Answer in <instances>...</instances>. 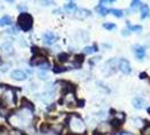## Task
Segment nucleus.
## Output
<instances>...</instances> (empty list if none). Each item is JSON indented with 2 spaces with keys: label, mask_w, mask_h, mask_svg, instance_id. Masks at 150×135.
<instances>
[{
  "label": "nucleus",
  "mask_w": 150,
  "mask_h": 135,
  "mask_svg": "<svg viewBox=\"0 0 150 135\" xmlns=\"http://www.w3.org/2000/svg\"><path fill=\"white\" fill-rule=\"evenodd\" d=\"M32 118H33L32 110L22 107V109L18 112H15L11 116H9V122L17 127H26L30 125Z\"/></svg>",
  "instance_id": "1"
},
{
  "label": "nucleus",
  "mask_w": 150,
  "mask_h": 135,
  "mask_svg": "<svg viewBox=\"0 0 150 135\" xmlns=\"http://www.w3.org/2000/svg\"><path fill=\"white\" fill-rule=\"evenodd\" d=\"M33 22L34 20H33L32 15L26 11L21 13L17 17V25L23 32H30L33 28Z\"/></svg>",
  "instance_id": "2"
},
{
  "label": "nucleus",
  "mask_w": 150,
  "mask_h": 135,
  "mask_svg": "<svg viewBox=\"0 0 150 135\" xmlns=\"http://www.w3.org/2000/svg\"><path fill=\"white\" fill-rule=\"evenodd\" d=\"M70 128L72 129L74 134H77L79 132H85V124L81 120L80 117H78L75 115L74 117H71V122H70Z\"/></svg>",
  "instance_id": "3"
},
{
  "label": "nucleus",
  "mask_w": 150,
  "mask_h": 135,
  "mask_svg": "<svg viewBox=\"0 0 150 135\" xmlns=\"http://www.w3.org/2000/svg\"><path fill=\"white\" fill-rule=\"evenodd\" d=\"M58 35H55L53 32H46L43 34V43L46 45H52L58 41Z\"/></svg>",
  "instance_id": "4"
},
{
  "label": "nucleus",
  "mask_w": 150,
  "mask_h": 135,
  "mask_svg": "<svg viewBox=\"0 0 150 135\" xmlns=\"http://www.w3.org/2000/svg\"><path fill=\"white\" fill-rule=\"evenodd\" d=\"M44 63H46V56L43 55L42 53H36L35 56L30 60V65H36V67H41Z\"/></svg>",
  "instance_id": "5"
},
{
  "label": "nucleus",
  "mask_w": 150,
  "mask_h": 135,
  "mask_svg": "<svg viewBox=\"0 0 150 135\" xmlns=\"http://www.w3.org/2000/svg\"><path fill=\"white\" fill-rule=\"evenodd\" d=\"M119 69L123 75H130L131 73V64L127 59H121L119 62Z\"/></svg>",
  "instance_id": "6"
},
{
  "label": "nucleus",
  "mask_w": 150,
  "mask_h": 135,
  "mask_svg": "<svg viewBox=\"0 0 150 135\" xmlns=\"http://www.w3.org/2000/svg\"><path fill=\"white\" fill-rule=\"evenodd\" d=\"M133 52H134V55L137 56L138 60H143L144 56H146V50H144V47L139 44L133 46Z\"/></svg>",
  "instance_id": "7"
},
{
  "label": "nucleus",
  "mask_w": 150,
  "mask_h": 135,
  "mask_svg": "<svg viewBox=\"0 0 150 135\" xmlns=\"http://www.w3.org/2000/svg\"><path fill=\"white\" fill-rule=\"evenodd\" d=\"M112 125H111V123L108 122H100L99 124H98L97 126V131L99 133H102V134H105V133H108V132H111V129H112Z\"/></svg>",
  "instance_id": "8"
},
{
  "label": "nucleus",
  "mask_w": 150,
  "mask_h": 135,
  "mask_svg": "<svg viewBox=\"0 0 150 135\" xmlns=\"http://www.w3.org/2000/svg\"><path fill=\"white\" fill-rule=\"evenodd\" d=\"M10 77H11V79H14V80H17V81H23V80H25L26 78H27V75L22 71V70H14L11 73H10Z\"/></svg>",
  "instance_id": "9"
},
{
  "label": "nucleus",
  "mask_w": 150,
  "mask_h": 135,
  "mask_svg": "<svg viewBox=\"0 0 150 135\" xmlns=\"http://www.w3.org/2000/svg\"><path fill=\"white\" fill-rule=\"evenodd\" d=\"M132 105H133L135 109H142L143 107L146 106V100L140 97H137L132 100Z\"/></svg>",
  "instance_id": "10"
},
{
  "label": "nucleus",
  "mask_w": 150,
  "mask_h": 135,
  "mask_svg": "<svg viewBox=\"0 0 150 135\" xmlns=\"http://www.w3.org/2000/svg\"><path fill=\"white\" fill-rule=\"evenodd\" d=\"M140 11H141V19H146L150 15V8L147 4H141L140 6Z\"/></svg>",
  "instance_id": "11"
},
{
  "label": "nucleus",
  "mask_w": 150,
  "mask_h": 135,
  "mask_svg": "<svg viewBox=\"0 0 150 135\" xmlns=\"http://www.w3.org/2000/svg\"><path fill=\"white\" fill-rule=\"evenodd\" d=\"M11 17L8 15H5L2 16L1 18H0V27H2V26H9V25H11Z\"/></svg>",
  "instance_id": "12"
},
{
  "label": "nucleus",
  "mask_w": 150,
  "mask_h": 135,
  "mask_svg": "<svg viewBox=\"0 0 150 135\" xmlns=\"http://www.w3.org/2000/svg\"><path fill=\"white\" fill-rule=\"evenodd\" d=\"M96 10H97L98 14H99L100 16H106L108 13H110V9H107V8H106L102 2L98 5L97 7H96Z\"/></svg>",
  "instance_id": "13"
},
{
  "label": "nucleus",
  "mask_w": 150,
  "mask_h": 135,
  "mask_svg": "<svg viewBox=\"0 0 150 135\" xmlns=\"http://www.w3.org/2000/svg\"><path fill=\"white\" fill-rule=\"evenodd\" d=\"M97 51H98V47L96 44L91 45V46H86L83 50V52L85 54H94V53H96Z\"/></svg>",
  "instance_id": "14"
},
{
  "label": "nucleus",
  "mask_w": 150,
  "mask_h": 135,
  "mask_svg": "<svg viewBox=\"0 0 150 135\" xmlns=\"http://www.w3.org/2000/svg\"><path fill=\"white\" fill-rule=\"evenodd\" d=\"M127 26H128L129 32H135V33H140L142 30V27L140 25H131L130 22H127Z\"/></svg>",
  "instance_id": "15"
},
{
  "label": "nucleus",
  "mask_w": 150,
  "mask_h": 135,
  "mask_svg": "<svg viewBox=\"0 0 150 135\" xmlns=\"http://www.w3.org/2000/svg\"><path fill=\"white\" fill-rule=\"evenodd\" d=\"M83 62V55H80V54L76 55L75 60H74V65H75L76 68H80V67H81Z\"/></svg>",
  "instance_id": "16"
},
{
  "label": "nucleus",
  "mask_w": 150,
  "mask_h": 135,
  "mask_svg": "<svg viewBox=\"0 0 150 135\" xmlns=\"http://www.w3.org/2000/svg\"><path fill=\"white\" fill-rule=\"evenodd\" d=\"M63 9L67 11V13H69V14H71V13H74L76 9H77V7H76V5L74 4V2H70V4H68V5H66L64 7H63Z\"/></svg>",
  "instance_id": "17"
},
{
  "label": "nucleus",
  "mask_w": 150,
  "mask_h": 135,
  "mask_svg": "<svg viewBox=\"0 0 150 135\" xmlns=\"http://www.w3.org/2000/svg\"><path fill=\"white\" fill-rule=\"evenodd\" d=\"M110 13H112L113 15L115 16V17H117V18H121L124 15L123 10H121V9H110Z\"/></svg>",
  "instance_id": "18"
},
{
  "label": "nucleus",
  "mask_w": 150,
  "mask_h": 135,
  "mask_svg": "<svg viewBox=\"0 0 150 135\" xmlns=\"http://www.w3.org/2000/svg\"><path fill=\"white\" fill-rule=\"evenodd\" d=\"M69 54H67V53H60L59 55H58V59H59V61L60 62H62V63H64V62H67L68 60H69Z\"/></svg>",
  "instance_id": "19"
},
{
  "label": "nucleus",
  "mask_w": 150,
  "mask_h": 135,
  "mask_svg": "<svg viewBox=\"0 0 150 135\" xmlns=\"http://www.w3.org/2000/svg\"><path fill=\"white\" fill-rule=\"evenodd\" d=\"M68 70V68H63V67H53V72L54 73H62V72H66Z\"/></svg>",
  "instance_id": "20"
},
{
  "label": "nucleus",
  "mask_w": 150,
  "mask_h": 135,
  "mask_svg": "<svg viewBox=\"0 0 150 135\" xmlns=\"http://www.w3.org/2000/svg\"><path fill=\"white\" fill-rule=\"evenodd\" d=\"M103 27L107 30H113L116 28V25L115 24H113V22H105L104 25H103Z\"/></svg>",
  "instance_id": "21"
},
{
  "label": "nucleus",
  "mask_w": 150,
  "mask_h": 135,
  "mask_svg": "<svg viewBox=\"0 0 150 135\" xmlns=\"http://www.w3.org/2000/svg\"><path fill=\"white\" fill-rule=\"evenodd\" d=\"M139 6H141L140 0H132V1H131V9H132V10H137Z\"/></svg>",
  "instance_id": "22"
},
{
  "label": "nucleus",
  "mask_w": 150,
  "mask_h": 135,
  "mask_svg": "<svg viewBox=\"0 0 150 135\" xmlns=\"http://www.w3.org/2000/svg\"><path fill=\"white\" fill-rule=\"evenodd\" d=\"M142 135H150V124H148L147 126H144V128L142 129Z\"/></svg>",
  "instance_id": "23"
},
{
  "label": "nucleus",
  "mask_w": 150,
  "mask_h": 135,
  "mask_svg": "<svg viewBox=\"0 0 150 135\" xmlns=\"http://www.w3.org/2000/svg\"><path fill=\"white\" fill-rule=\"evenodd\" d=\"M49 128H50V125H49V124H42V126H41V132L46 133V132L49 131Z\"/></svg>",
  "instance_id": "24"
},
{
  "label": "nucleus",
  "mask_w": 150,
  "mask_h": 135,
  "mask_svg": "<svg viewBox=\"0 0 150 135\" xmlns=\"http://www.w3.org/2000/svg\"><path fill=\"white\" fill-rule=\"evenodd\" d=\"M38 77H40V79H47V75L44 72H38Z\"/></svg>",
  "instance_id": "25"
},
{
  "label": "nucleus",
  "mask_w": 150,
  "mask_h": 135,
  "mask_svg": "<svg viewBox=\"0 0 150 135\" xmlns=\"http://www.w3.org/2000/svg\"><path fill=\"white\" fill-rule=\"evenodd\" d=\"M7 135H26V134H25V133H23V132H19V133H17V132H16V133H8Z\"/></svg>",
  "instance_id": "26"
},
{
  "label": "nucleus",
  "mask_w": 150,
  "mask_h": 135,
  "mask_svg": "<svg viewBox=\"0 0 150 135\" xmlns=\"http://www.w3.org/2000/svg\"><path fill=\"white\" fill-rule=\"evenodd\" d=\"M148 75H147V73L146 72H142V73H140V79H146Z\"/></svg>",
  "instance_id": "27"
},
{
  "label": "nucleus",
  "mask_w": 150,
  "mask_h": 135,
  "mask_svg": "<svg viewBox=\"0 0 150 135\" xmlns=\"http://www.w3.org/2000/svg\"><path fill=\"white\" fill-rule=\"evenodd\" d=\"M120 135H133L132 133H129V132H121Z\"/></svg>",
  "instance_id": "28"
},
{
  "label": "nucleus",
  "mask_w": 150,
  "mask_h": 135,
  "mask_svg": "<svg viewBox=\"0 0 150 135\" xmlns=\"http://www.w3.org/2000/svg\"><path fill=\"white\" fill-rule=\"evenodd\" d=\"M129 34H130V32H129V30H122V35H129Z\"/></svg>",
  "instance_id": "29"
},
{
  "label": "nucleus",
  "mask_w": 150,
  "mask_h": 135,
  "mask_svg": "<svg viewBox=\"0 0 150 135\" xmlns=\"http://www.w3.org/2000/svg\"><path fill=\"white\" fill-rule=\"evenodd\" d=\"M93 135H104V134H102V133H99L98 131H95V132L93 133Z\"/></svg>",
  "instance_id": "30"
},
{
  "label": "nucleus",
  "mask_w": 150,
  "mask_h": 135,
  "mask_svg": "<svg viewBox=\"0 0 150 135\" xmlns=\"http://www.w3.org/2000/svg\"><path fill=\"white\" fill-rule=\"evenodd\" d=\"M6 1H7V2H9V4H13L15 0H6Z\"/></svg>",
  "instance_id": "31"
},
{
  "label": "nucleus",
  "mask_w": 150,
  "mask_h": 135,
  "mask_svg": "<svg viewBox=\"0 0 150 135\" xmlns=\"http://www.w3.org/2000/svg\"><path fill=\"white\" fill-rule=\"evenodd\" d=\"M147 112H148V114H149V115H150V107H149V108H148V109H147Z\"/></svg>",
  "instance_id": "32"
},
{
  "label": "nucleus",
  "mask_w": 150,
  "mask_h": 135,
  "mask_svg": "<svg viewBox=\"0 0 150 135\" xmlns=\"http://www.w3.org/2000/svg\"><path fill=\"white\" fill-rule=\"evenodd\" d=\"M110 1H115V0H110Z\"/></svg>",
  "instance_id": "33"
},
{
  "label": "nucleus",
  "mask_w": 150,
  "mask_h": 135,
  "mask_svg": "<svg viewBox=\"0 0 150 135\" xmlns=\"http://www.w3.org/2000/svg\"><path fill=\"white\" fill-rule=\"evenodd\" d=\"M70 1H71V0H70Z\"/></svg>",
  "instance_id": "34"
}]
</instances>
